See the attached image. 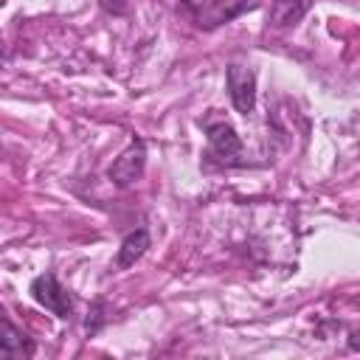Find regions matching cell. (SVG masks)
<instances>
[{
	"label": "cell",
	"mask_w": 360,
	"mask_h": 360,
	"mask_svg": "<svg viewBox=\"0 0 360 360\" xmlns=\"http://www.w3.org/2000/svg\"><path fill=\"white\" fill-rule=\"evenodd\" d=\"M31 298L39 304V307H45V309H51L56 318H70L73 315V295L56 281V276L53 273H42V276H37L34 281H31Z\"/></svg>",
	"instance_id": "obj_1"
},
{
	"label": "cell",
	"mask_w": 360,
	"mask_h": 360,
	"mask_svg": "<svg viewBox=\"0 0 360 360\" xmlns=\"http://www.w3.org/2000/svg\"><path fill=\"white\" fill-rule=\"evenodd\" d=\"M143 166H146V143L141 138H132V143L112 160V166L107 169V177L118 186V188H127L132 186L135 180H141L143 174Z\"/></svg>",
	"instance_id": "obj_2"
},
{
	"label": "cell",
	"mask_w": 360,
	"mask_h": 360,
	"mask_svg": "<svg viewBox=\"0 0 360 360\" xmlns=\"http://www.w3.org/2000/svg\"><path fill=\"white\" fill-rule=\"evenodd\" d=\"M228 93H231V104L236 107V112L248 115L256 107V73L239 62L228 65Z\"/></svg>",
	"instance_id": "obj_3"
},
{
	"label": "cell",
	"mask_w": 360,
	"mask_h": 360,
	"mask_svg": "<svg viewBox=\"0 0 360 360\" xmlns=\"http://www.w3.org/2000/svg\"><path fill=\"white\" fill-rule=\"evenodd\" d=\"M208 146H211V155H217L222 163H231L233 158L242 155V141H239L236 129L225 121L208 124Z\"/></svg>",
	"instance_id": "obj_4"
},
{
	"label": "cell",
	"mask_w": 360,
	"mask_h": 360,
	"mask_svg": "<svg viewBox=\"0 0 360 360\" xmlns=\"http://www.w3.org/2000/svg\"><path fill=\"white\" fill-rule=\"evenodd\" d=\"M0 354L3 357H31L34 354L31 338L22 329H17L3 312H0Z\"/></svg>",
	"instance_id": "obj_5"
},
{
	"label": "cell",
	"mask_w": 360,
	"mask_h": 360,
	"mask_svg": "<svg viewBox=\"0 0 360 360\" xmlns=\"http://www.w3.org/2000/svg\"><path fill=\"white\" fill-rule=\"evenodd\" d=\"M149 248V231L146 228H135L132 233L124 236L121 248H118V256H115V267L118 270H127L129 264H135Z\"/></svg>",
	"instance_id": "obj_6"
},
{
	"label": "cell",
	"mask_w": 360,
	"mask_h": 360,
	"mask_svg": "<svg viewBox=\"0 0 360 360\" xmlns=\"http://www.w3.org/2000/svg\"><path fill=\"white\" fill-rule=\"evenodd\" d=\"M307 6H309V0H273V6H270V22L276 28L295 25L304 17Z\"/></svg>",
	"instance_id": "obj_7"
},
{
	"label": "cell",
	"mask_w": 360,
	"mask_h": 360,
	"mask_svg": "<svg viewBox=\"0 0 360 360\" xmlns=\"http://www.w3.org/2000/svg\"><path fill=\"white\" fill-rule=\"evenodd\" d=\"M98 6L110 14H124L127 11V0H98Z\"/></svg>",
	"instance_id": "obj_8"
},
{
	"label": "cell",
	"mask_w": 360,
	"mask_h": 360,
	"mask_svg": "<svg viewBox=\"0 0 360 360\" xmlns=\"http://www.w3.org/2000/svg\"><path fill=\"white\" fill-rule=\"evenodd\" d=\"M183 3H191V0H183Z\"/></svg>",
	"instance_id": "obj_9"
}]
</instances>
